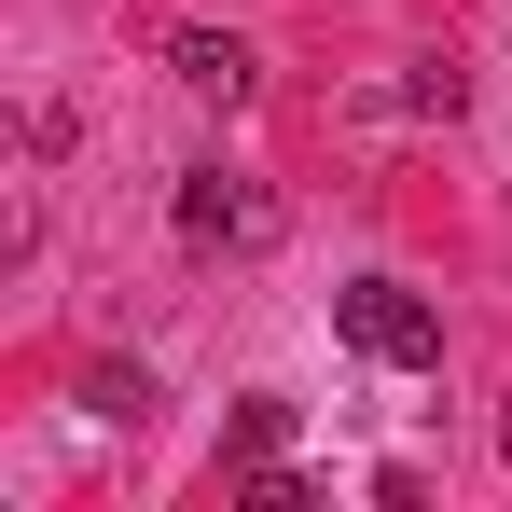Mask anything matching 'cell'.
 Returning a JSON list of instances; mask_svg holds the SVG:
<instances>
[{"label": "cell", "instance_id": "2", "mask_svg": "<svg viewBox=\"0 0 512 512\" xmlns=\"http://www.w3.org/2000/svg\"><path fill=\"white\" fill-rule=\"evenodd\" d=\"M180 236L194 250H277V194H263L250 167H180Z\"/></svg>", "mask_w": 512, "mask_h": 512}, {"label": "cell", "instance_id": "1", "mask_svg": "<svg viewBox=\"0 0 512 512\" xmlns=\"http://www.w3.org/2000/svg\"><path fill=\"white\" fill-rule=\"evenodd\" d=\"M333 333L360 346V360H388V374H429V360H443V305L402 291V277H346V291H333Z\"/></svg>", "mask_w": 512, "mask_h": 512}, {"label": "cell", "instance_id": "3", "mask_svg": "<svg viewBox=\"0 0 512 512\" xmlns=\"http://www.w3.org/2000/svg\"><path fill=\"white\" fill-rule=\"evenodd\" d=\"M167 70H180V97L236 111V97H250V42H222V28H180V42H167Z\"/></svg>", "mask_w": 512, "mask_h": 512}]
</instances>
